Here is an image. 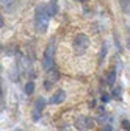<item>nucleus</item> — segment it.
I'll list each match as a JSON object with an SVG mask.
<instances>
[{
    "label": "nucleus",
    "instance_id": "obj_1",
    "mask_svg": "<svg viewBox=\"0 0 130 131\" xmlns=\"http://www.w3.org/2000/svg\"><path fill=\"white\" fill-rule=\"evenodd\" d=\"M47 24H49V13H47V6H38L36 9V16H35V25L36 30L44 33L47 30Z\"/></svg>",
    "mask_w": 130,
    "mask_h": 131
},
{
    "label": "nucleus",
    "instance_id": "obj_2",
    "mask_svg": "<svg viewBox=\"0 0 130 131\" xmlns=\"http://www.w3.org/2000/svg\"><path fill=\"white\" fill-rule=\"evenodd\" d=\"M52 62H53V41L49 42L45 52H44V58H42V67L45 70H50L52 67Z\"/></svg>",
    "mask_w": 130,
    "mask_h": 131
},
{
    "label": "nucleus",
    "instance_id": "obj_3",
    "mask_svg": "<svg viewBox=\"0 0 130 131\" xmlns=\"http://www.w3.org/2000/svg\"><path fill=\"white\" fill-rule=\"evenodd\" d=\"M89 45V39L85 36V35H78L75 39H74V48H75V52L78 55H82L86 52V48Z\"/></svg>",
    "mask_w": 130,
    "mask_h": 131
},
{
    "label": "nucleus",
    "instance_id": "obj_4",
    "mask_svg": "<svg viewBox=\"0 0 130 131\" xmlns=\"http://www.w3.org/2000/svg\"><path fill=\"white\" fill-rule=\"evenodd\" d=\"M64 98H66V92H64L63 89H58L55 94H53V97L50 98V103L52 105H58V103H61Z\"/></svg>",
    "mask_w": 130,
    "mask_h": 131
},
{
    "label": "nucleus",
    "instance_id": "obj_5",
    "mask_svg": "<svg viewBox=\"0 0 130 131\" xmlns=\"http://www.w3.org/2000/svg\"><path fill=\"white\" fill-rule=\"evenodd\" d=\"M44 106H45V100L42 97H39L38 100H36V103H35V111H38V112H41L42 109H44Z\"/></svg>",
    "mask_w": 130,
    "mask_h": 131
},
{
    "label": "nucleus",
    "instance_id": "obj_6",
    "mask_svg": "<svg viewBox=\"0 0 130 131\" xmlns=\"http://www.w3.org/2000/svg\"><path fill=\"white\" fill-rule=\"evenodd\" d=\"M33 91H35V84L33 83H31V81H30V83H27L25 84V94H33Z\"/></svg>",
    "mask_w": 130,
    "mask_h": 131
},
{
    "label": "nucleus",
    "instance_id": "obj_7",
    "mask_svg": "<svg viewBox=\"0 0 130 131\" xmlns=\"http://www.w3.org/2000/svg\"><path fill=\"white\" fill-rule=\"evenodd\" d=\"M47 13H49V16L57 14V5H55V3H50V5L47 6Z\"/></svg>",
    "mask_w": 130,
    "mask_h": 131
},
{
    "label": "nucleus",
    "instance_id": "obj_8",
    "mask_svg": "<svg viewBox=\"0 0 130 131\" xmlns=\"http://www.w3.org/2000/svg\"><path fill=\"white\" fill-rule=\"evenodd\" d=\"M115 80H116V72H110V75L107 78V83L108 84H113V83H115Z\"/></svg>",
    "mask_w": 130,
    "mask_h": 131
},
{
    "label": "nucleus",
    "instance_id": "obj_9",
    "mask_svg": "<svg viewBox=\"0 0 130 131\" xmlns=\"http://www.w3.org/2000/svg\"><path fill=\"white\" fill-rule=\"evenodd\" d=\"M100 100H102V102H104V103H107V102H108V100H110V97H108V95H107V94H104V95H102V97H100Z\"/></svg>",
    "mask_w": 130,
    "mask_h": 131
},
{
    "label": "nucleus",
    "instance_id": "obj_10",
    "mask_svg": "<svg viewBox=\"0 0 130 131\" xmlns=\"http://www.w3.org/2000/svg\"><path fill=\"white\" fill-rule=\"evenodd\" d=\"M105 53H107V48H105V45H104V48H102V52H100V61L104 59V56H105Z\"/></svg>",
    "mask_w": 130,
    "mask_h": 131
},
{
    "label": "nucleus",
    "instance_id": "obj_11",
    "mask_svg": "<svg viewBox=\"0 0 130 131\" xmlns=\"http://www.w3.org/2000/svg\"><path fill=\"white\" fill-rule=\"evenodd\" d=\"M44 88H45V89H50V88H52L50 81H45V83H44Z\"/></svg>",
    "mask_w": 130,
    "mask_h": 131
},
{
    "label": "nucleus",
    "instance_id": "obj_12",
    "mask_svg": "<svg viewBox=\"0 0 130 131\" xmlns=\"http://www.w3.org/2000/svg\"><path fill=\"white\" fill-rule=\"evenodd\" d=\"M102 131H113V129H111V126H110V125H105Z\"/></svg>",
    "mask_w": 130,
    "mask_h": 131
},
{
    "label": "nucleus",
    "instance_id": "obj_13",
    "mask_svg": "<svg viewBox=\"0 0 130 131\" xmlns=\"http://www.w3.org/2000/svg\"><path fill=\"white\" fill-rule=\"evenodd\" d=\"M121 3H122V6H125V0H121Z\"/></svg>",
    "mask_w": 130,
    "mask_h": 131
},
{
    "label": "nucleus",
    "instance_id": "obj_14",
    "mask_svg": "<svg viewBox=\"0 0 130 131\" xmlns=\"http://www.w3.org/2000/svg\"><path fill=\"white\" fill-rule=\"evenodd\" d=\"M80 2H85V0H80Z\"/></svg>",
    "mask_w": 130,
    "mask_h": 131
}]
</instances>
